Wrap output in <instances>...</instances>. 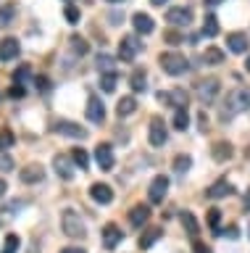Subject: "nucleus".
Returning a JSON list of instances; mask_svg holds the SVG:
<instances>
[{"instance_id": "nucleus-1", "label": "nucleus", "mask_w": 250, "mask_h": 253, "mask_svg": "<svg viewBox=\"0 0 250 253\" xmlns=\"http://www.w3.org/2000/svg\"><path fill=\"white\" fill-rule=\"evenodd\" d=\"M245 111H250V87H237V90H232L224 98L221 119H234V116L245 114Z\"/></svg>"}, {"instance_id": "nucleus-2", "label": "nucleus", "mask_w": 250, "mask_h": 253, "mask_svg": "<svg viewBox=\"0 0 250 253\" xmlns=\"http://www.w3.org/2000/svg\"><path fill=\"white\" fill-rule=\"evenodd\" d=\"M61 227H64V235L74 237V240H82V237L87 235L82 216H79V213H76L74 209H66L64 213H61Z\"/></svg>"}, {"instance_id": "nucleus-3", "label": "nucleus", "mask_w": 250, "mask_h": 253, "mask_svg": "<svg viewBox=\"0 0 250 253\" xmlns=\"http://www.w3.org/2000/svg\"><path fill=\"white\" fill-rule=\"evenodd\" d=\"M158 63H161V69L166 71L169 77H179V74H184L187 69H190V63H187V58L182 53H161V58H158Z\"/></svg>"}, {"instance_id": "nucleus-4", "label": "nucleus", "mask_w": 250, "mask_h": 253, "mask_svg": "<svg viewBox=\"0 0 250 253\" xmlns=\"http://www.w3.org/2000/svg\"><path fill=\"white\" fill-rule=\"evenodd\" d=\"M218 90H221L218 79H203V82H198V87H195V92H198V98H200L203 106H206V103H214Z\"/></svg>"}, {"instance_id": "nucleus-5", "label": "nucleus", "mask_w": 250, "mask_h": 253, "mask_svg": "<svg viewBox=\"0 0 250 253\" xmlns=\"http://www.w3.org/2000/svg\"><path fill=\"white\" fill-rule=\"evenodd\" d=\"M166 193H169V177H166V174H158V177H153L150 190H147V198H150V203H163Z\"/></svg>"}, {"instance_id": "nucleus-6", "label": "nucleus", "mask_w": 250, "mask_h": 253, "mask_svg": "<svg viewBox=\"0 0 250 253\" xmlns=\"http://www.w3.org/2000/svg\"><path fill=\"white\" fill-rule=\"evenodd\" d=\"M166 21L174 24V27H190V21H192V8H187V5L169 8V11H166Z\"/></svg>"}, {"instance_id": "nucleus-7", "label": "nucleus", "mask_w": 250, "mask_h": 253, "mask_svg": "<svg viewBox=\"0 0 250 253\" xmlns=\"http://www.w3.org/2000/svg\"><path fill=\"white\" fill-rule=\"evenodd\" d=\"M53 132L66 134V137H74V140H84V137H87V129H82V126L74 124V122H66V119H58V122L53 124Z\"/></svg>"}, {"instance_id": "nucleus-8", "label": "nucleus", "mask_w": 250, "mask_h": 253, "mask_svg": "<svg viewBox=\"0 0 250 253\" xmlns=\"http://www.w3.org/2000/svg\"><path fill=\"white\" fill-rule=\"evenodd\" d=\"M140 47H143V42H140L137 37H121V42H119V58L121 61H127V63H132L135 61V55L140 53Z\"/></svg>"}, {"instance_id": "nucleus-9", "label": "nucleus", "mask_w": 250, "mask_h": 253, "mask_svg": "<svg viewBox=\"0 0 250 253\" xmlns=\"http://www.w3.org/2000/svg\"><path fill=\"white\" fill-rule=\"evenodd\" d=\"M95 164L100 166V171H111L113 169V148L108 145V142H100L95 145Z\"/></svg>"}, {"instance_id": "nucleus-10", "label": "nucleus", "mask_w": 250, "mask_h": 253, "mask_svg": "<svg viewBox=\"0 0 250 253\" xmlns=\"http://www.w3.org/2000/svg\"><path fill=\"white\" fill-rule=\"evenodd\" d=\"M87 119L92 124H103L106 122V106H103V100H100L98 95H90V100H87Z\"/></svg>"}, {"instance_id": "nucleus-11", "label": "nucleus", "mask_w": 250, "mask_h": 253, "mask_svg": "<svg viewBox=\"0 0 250 253\" xmlns=\"http://www.w3.org/2000/svg\"><path fill=\"white\" fill-rule=\"evenodd\" d=\"M166 140H169V134H166V126H163V119L153 116V122H150V145L153 148H163Z\"/></svg>"}, {"instance_id": "nucleus-12", "label": "nucleus", "mask_w": 250, "mask_h": 253, "mask_svg": "<svg viewBox=\"0 0 250 253\" xmlns=\"http://www.w3.org/2000/svg\"><path fill=\"white\" fill-rule=\"evenodd\" d=\"M53 166H56V174L61 179H74V158L71 156H56L53 158Z\"/></svg>"}, {"instance_id": "nucleus-13", "label": "nucleus", "mask_w": 250, "mask_h": 253, "mask_svg": "<svg viewBox=\"0 0 250 253\" xmlns=\"http://www.w3.org/2000/svg\"><path fill=\"white\" fill-rule=\"evenodd\" d=\"M90 198L95 203H100V206H108L113 201V190L108 187V185H103V182H95V185L90 187Z\"/></svg>"}, {"instance_id": "nucleus-14", "label": "nucleus", "mask_w": 250, "mask_h": 253, "mask_svg": "<svg viewBox=\"0 0 250 253\" xmlns=\"http://www.w3.org/2000/svg\"><path fill=\"white\" fill-rule=\"evenodd\" d=\"M19 177H21V182H27V185H37V182L45 179V169L40 164H29L19 171Z\"/></svg>"}, {"instance_id": "nucleus-15", "label": "nucleus", "mask_w": 250, "mask_h": 253, "mask_svg": "<svg viewBox=\"0 0 250 253\" xmlns=\"http://www.w3.org/2000/svg\"><path fill=\"white\" fill-rule=\"evenodd\" d=\"M248 45L250 40L245 32H232V35H226V47H229L232 53H248Z\"/></svg>"}, {"instance_id": "nucleus-16", "label": "nucleus", "mask_w": 250, "mask_h": 253, "mask_svg": "<svg viewBox=\"0 0 250 253\" xmlns=\"http://www.w3.org/2000/svg\"><path fill=\"white\" fill-rule=\"evenodd\" d=\"M100 235H103V245H106L108 251H111V248H116V245H119V243L124 240V232H121V229L116 227V224H106V227H103V232H100Z\"/></svg>"}, {"instance_id": "nucleus-17", "label": "nucleus", "mask_w": 250, "mask_h": 253, "mask_svg": "<svg viewBox=\"0 0 250 253\" xmlns=\"http://www.w3.org/2000/svg\"><path fill=\"white\" fill-rule=\"evenodd\" d=\"M147 219H150V206H145V203H137L135 209L129 211V221H132V227H145L147 224Z\"/></svg>"}, {"instance_id": "nucleus-18", "label": "nucleus", "mask_w": 250, "mask_h": 253, "mask_svg": "<svg viewBox=\"0 0 250 253\" xmlns=\"http://www.w3.org/2000/svg\"><path fill=\"white\" fill-rule=\"evenodd\" d=\"M21 53V45L16 42V37H5L0 42V61H13Z\"/></svg>"}, {"instance_id": "nucleus-19", "label": "nucleus", "mask_w": 250, "mask_h": 253, "mask_svg": "<svg viewBox=\"0 0 250 253\" xmlns=\"http://www.w3.org/2000/svg\"><path fill=\"white\" fill-rule=\"evenodd\" d=\"M132 24H135V29L140 32V35H150V32L155 29L153 19H150L147 13H143V11H137L135 16H132Z\"/></svg>"}, {"instance_id": "nucleus-20", "label": "nucleus", "mask_w": 250, "mask_h": 253, "mask_svg": "<svg viewBox=\"0 0 250 253\" xmlns=\"http://www.w3.org/2000/svg\"><path fill=\"white\" fill-rule=\"evenodd\" d=\"M232 185H229V182H226V179H218V182H214V185H211L208 187V198H211V201H218V198H224V195H229L232 193Z\"/></svg>"}, {"instance_id": "nucleus-21", "label": "nucleus", "mask_w": 250, "mask_h": 253, "mask_svg": "<svg viewBox=\"0 0 250 253\" xmlns=\"http://www.w3.org/2000/svg\"><path fill=\"white\" fill-rule=\"evenodd\" d=\"M135 111H137V100L132 98V95H124V98L119 100V106H116V114H119V119L132 116Z\"/></svg>"}, {"instance_id": "nucleus-22", "label": "nucleus", "mask_w": 250, "mask_h": 253, "mask_svg": "<svg viewBox=\"0 0 250 253\" xmlns=\"http://www.w3.org/2000/svg\"><path fill=\"white\" fill-rule=\"evenodd\" d=\"M232 153H234V150H232L229 142H214V148H211V156H214L216 161H221V164H224V161H229Z\"/></svg>"}, {"instance_id": "nucleus-23", "label": "nucleus", "mask_w": 250, "mask_h": 253, "mask_svg": "<svg viewBox=\"0 0 250 253\" xmlns=\"http://www.w3.org/2000/svg\"><path fill=\"white\" fill-rule=\"evenodd\" d=\"M13 19H16V3H13V0H8V3L0 5V27L5 29Z\"/></svg>"}, {"instance_id": "nucleus-24", "label": "nucleus", "mask_w": 250, "mask_h": 253, "mask_svg": "<svg viewBox=\"0 0 250 253\" xmlns=\"http://www.w3.org/2000/svg\"><path fill=\"white\" fill-rule=\"evenodd\" d=\"M147 74H145V71L143 69H135V71H132V77H129V87H132V90H135V92H145L147 90Z\"/></svg>"}, {"instance_id": "nucleus-25", "label": "nucleus", "mask_w": 250, "mask_h": 253, "mask_svg": "<svg viewBox=\"0 0 250 253\" xmlns=\"http://www.w3.org/2000/svg\"><path fill=\"white\" fill-rule=\"evenodd\" d=\"M224 50H218V47H206V53H203V63H208V66H218V63H224Z\"/></svg>"}, {"instance_id": "nucleus-26", "label": "nucleus", "mask_w": 250, "mask_h": 253, "mask_svg": "<svg viewBox=\"0 0 250 253\" xmlns=\"http://www.w3.org/2000/svg\"><path fill=\"white\" fill-rule=\"evenodd\" d=\"M179 219H182V224H184L187 232H190L192 237H198V232H200V224H198V219L192 216V211H182V213H179Z\"/></svg>"}, {"instance_id": "nucleus-27", "label": "nucleus", "mask_w": 250, "mask_h": 253, "mask_svg": "<svg viewBox=\"0 0 250 253\" xmlns=\"http://www.w3.org/2000/svg\"><path fill=\"white\" fill-rule=\"evenodd\" d=\"M29 79H32V66H29V63H21V66L13 71L11 82H13V84H27Z\"/></svg>"}, {"instance_id": "nucleus-28", "label": "nucleus", "mask_w": 250, "mask_h": 253, "mask_svg": "<svg viewBox=\"0 0 250 253\" xmlns=\"http://www.w3.org/2000/svg\"><path fill=\"white\" fill-rule=\"evenodd\" d=\"M116 82H119V74H116V71L100 74V87H103V92H113L116 90Z\"/></svg>"}, {"instance_id": "nucleus-29", "label": "nucleus", "mask_w": 250, "mask_h": 253, "mask_svg": "<svg viewBox=\"0 0 250 253\" xmlns=\"http://www.w3.org/2000/svg\"><path fill=\"white\" fill-rule=\"evenodd\" d=\"M190 166H192V158L190 156H184V153H179L177 158H174V171L182 177V174H187L190 171Z\"/></svg>"}, {"instance_id": "nucleus-30", "label": "nucleus", "mask_w": 250, "mask_h": 253, "mask_svg": "<svg viewBox=\"0 0 250 253\" xmlns=\"http://www.w3.org/2000/svg\"><path fill=\"white\" fill-rule=\"evenodd\" d=\"M163 235V229H158V227H153V229H147V232L140 237V248H150V245L158 240V237Z\"/></svg>"}, {"instance_id": "nucleus-31", "label": "nucleus", "mask_w": 250, "mask_h": 253, "mask_svg": "<svg viewBox=\"0 0 250 253\" xmlns=\"http://www.w3.org/2000/svg\"><path fill=\"white\" fill-rule=\"evenodd\" d=\"M71 50L76 53V55H87V50H90V45H87V40L84 37H79V35H71Z\"/></svg>"}, {"instance_id": "nucleus-32", "label": "nucleus", "mask_w": 250, "mask_h": 253, "mask_svg": "<svg viewBox=\"0 0 250 253\" xmlns=\"http://www.w3.org/2000/svg\"><path fill=\"white\" fill-rule=\"evenodd\" d=\"M174 126L179 132H184L187 126H190V114H187V108H177V114H174Z\"/></svg>"}, {"instance_id": "nucleus-33", "label": "nucleus", "mask_w": 250, "mask_h": 253, "mask_svg": "<svg viewBox=\"0 0 250 253\" xmlns=\"http://www.w3.org/2000/svg\"><path fill=\"white\" fill-rule=\"evenodd\" d=\"M71 158H74V164L79 166V169H87V166H90V156H87V150H84V148H74Z\"/></svg>"}, {"instance_id": "nucleus-34", "label": "nucleus", "mask_w": 250, "mask_h": 253, "mask_svg": "<svg viewBox=\"0 0 250 253\" xmlns=\"http://www.w3.org/2000/svg\"><path fill=\"white\" fill-rule=\"evenodd\" d=\"M203 35H206V37H216V35H218V21H216V16H206V21H203Z\"/></svg>"}, {"instance_id": "nucleus-35", "label": "nucleus", "mask_w": 250, "mask_h": 253, "mask_svg": "<svg viewBox=\"0 0 250 253\" xmlns=\"http://www.w3.org/2000/svg\"><path fill=\"white\" fill-rule=\"evenodd\" d=\"M171 106L187 108V92L182 90V87H174V90H171Z\"/></svg>"}, {"instance_id": "nucleus-36", "label": "nucleus", "mask_w": 250, "mask_h": 253, "mask_svg": "<svg viewBox=\"0 0 250 253\" xmlns=\"http://www.w3.org/2000/svg\"><path fill=\"white\" fill-rule=\"evenodd\" d=\"M19 245H21V240H19V235H5V243H3V251L0 253H16L19 251Z\"/></svg>"}, {"instance_id": "nucleus-37", "label": "nucleus", "mask_w": 250, "mask_h": 253, "mask_svg": "<svg viewBox=\"0 0 250 253\" xmlns=\"http://www.w3.org/2000/svg\"><path fill=\"white\" fill-rule=\"evenodd\" d=\"M208 224H211V229H214L216 235H221V227H218V224H221V211H218V209L208 211Z\"/></svg>"}, {"instance_id": "nucleus-38", "label": "nucleus", "mask_w": 250, "mask_h": 253, "mask_svg": "<svg viewBox=\"0 0 250 253\" xmlns=\"http://www.w3.org/2000/svg\"><path fill=\"white\" fill-rule=\"evenodd\" d=\"M163 40H166V42L169 45H182L184 42V35H182V32H177V29H166V32H163Z\"/></svg>"}, {"instance_id": "nucleus-39", "label": "nucleus", "mask_w": 250, "mask_h": 253, "mask_svg": "<svg viewBox=\"0 0 250 253\" xmlns=\"http://www.w3.org/2000/svg\"><path fill=\"white\" fill-rule=\"evenodd\" d=\"M98 69H100V74H108V71H116L113 69V58L111 55H98Z\"/></svg>"}, {"instance_id": "nucleus-40", "label": "nucleus", "mask_w": 250, "mask_h": 253, "mask_svg": "<svg viewBox=\"0 0 250 253\" xmlns=\"http://www.w3.org/2000/svg\"><path fill=\"white\" fill-rule=\"evenodd\" d=\"M13 142H16V137H13V132H11V129H3V132H0V150L13 148Z\"/></svg>"}, {"instance_id": "nucleus-41", "label": "nucleus", "mask_w": 250, "mask_h": 253, "mask_svg": "<svg viewBox=\"0 0 250 253\" xmlns=\"http://www.w3.org/2000/svg\"><path fill=\"white\" fill-rule=\"evenodd\" d=\"M64 19H66L69 24H79V8L69 3V5L64 8Z\"/></svg>"}, {"instance_id": "nucleus-42", "label": "nucleus", "mask_w": 250, "mask_h": 253, "mask_svg": "<svg viewBox=\"0 0 250 253\" xmlns=\"http://www.w3.org/2000/svg\"><path fill=\"white\" fill-rule=\"evenodd\" d=\"M13 166H16V164H13V158L3 150V153H0V171H13Z\"/></svg>"}, {"instance_id": "nucleus-43", "label": "nucleus", "mask_w": 250, "mask_h": 253, "mask_svg": "<svg viewBox=\"0 0 250 253\" xmlns=\"http://www.w3.org/2000/svg\"><path fill=\"white\" fill-rule=\"evenodd\" d=\"M192 251H195V253H214V251H211V245L200 243L198 237H195V240H192Z\"/></svg>"}, {"instance_id": "nucleus-44", "label": "nucleus", "mask_w": 250, "mask_h": 253, "mask_svg": "<svg viewBox=\"0 0 250 253\" xmlns=\"http://www.w3.org/2000/svg\"><path fill=\"white\" fill-rule=\"evenodd\" d=\"M35 84H37V90H40V92H48L50 90V79L48 77H37Z\"/></svg>"}, {"instance_id": "nucleus-45", "label": "nucleus", "mask_w": 250, "mask_h": 253, "mask_svg": "<svg viewBox=\"0 0 250 253\" xmlns=\"http://www.w3.org/2000/svg\"><path fill=\"white\" fill-rule=\"evenodd\" d=\"M8 95H11L13 100H16V98H24V84H11Z\"/></svg>"}, {"instance_id": "nucleus-46", "label": "nucleus", "mask_w": 250, "mask_h": 253, "mask_svg": "<svg viewBox=\"0 0 250 253\" xmlns=\"http://www.w3.org/2000/svg\"><path fill=\"white\" fill-rule=\"evenodd\" d=\"M221 235L232 237V240H237V237H240V229H237V224H229V229H221Z\"/></svg>"}, {"instance_id": "nucleus-47", "label": "nucleus", "mask_w": 250, "mask_h": 253, "mask_svg": "<svg viewBox=\"0 0 250 253\" xmlns=\"http://www.w3.org/2000/svg\"><path fill=\"white\" fill-rule=\"evenodd\" d=\"M198 122H200V129L206 132L208 129V116H206V111H200V116H198Z\"/></svg>"}, {"instance_id": "nucleus-48", "label": "nucleus", "mask_w": 250, "mask_h": 253, "mask_svg": "<svg viewBox=\"0 0 250 253\" xmlns=\"http://www.w3.org/2000/svg\"><path fill=\"white\" fill-rule=\"evenodd\" d=\"M61 253H87V251H84V248H64Z\"/></svg>"}, {"instance_id": "nucleus-49", "label": "nucleus", "mask_w": 250, "mask_h": 253, "mask_svg": "<svg viewBox=\"0 0 250 253\" xmlns=\"http://www.w3.org/2000/svg\"><path fill=\"white\" fill-rule=\"evenodd\" d=\"M5 190H8V185H5V179H3V177H0V198H3V195H5Z\"/></svg>"}, {"instance_id": "nucleus-50", "label": "nucleus", "mask_w": 250, "mask_h": 253, "mask_svg": "<svg viewBox=\"0 0 250 253\" xmlns=\"http://www.w3.org/2000/svg\"><path fill=\"white\" fill-rule=\"evenodd\" d=\"M245 211L250 213V190H248V195H245Z\"/></svg>"}, {"instance_id": "nucleus-51", "label": "nucleus", "mask_w": 250, "mask_h": 253, "mask_svg": "<svg viewBox=\"0 0 250 253\" xmlns=\"http://www.w3.org/2000/svg\"><path fill=\"white\" fill-rule=\"evenodd\" d=\"M208 5H218V3H224V0H206Z\"/></svg>"}, {"instance_id": "nucleus-52", "label": "nucleus", "mask_w": 250, "mask_h": 253, "mask_svg": "<svg viewBox=\"0 0 250 253\" xmlns=\"http://www.w3.org/2000/svg\"><path fill=\"white\" fill-rule=\"evenodd\" d=\"M153 5H163V3H169V0H150Z\"/></svg>"}, {"instance_id": "nucleus-53", "label": "nucleus", "mask_w": 250, "mask_h": 253, "mask_svg": "<svg viewBox=\"0 0 250 253\" xmlns=\"http://www.w3.org/2000/svg\"><path fill=\"white\" fill-rule=\"evenodd\" d=\"M245 69L250 71V55H248V61H245Z\"/></svg>"}, {"instance_id": "nucleus-54", "label": "nucleus", "mask_w": 250, "mask_h": 253, "mask_svg": "<svg viewBox=\"0 0 250 253\" xmlns=\"http://www.w3.org/2000/svg\"><path fill=\"white\" fill-rule=\"evenodd\" d=\"M108 3H124V0H108Z\"/></svg>"}]
</instances>
